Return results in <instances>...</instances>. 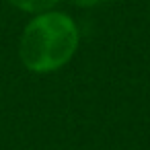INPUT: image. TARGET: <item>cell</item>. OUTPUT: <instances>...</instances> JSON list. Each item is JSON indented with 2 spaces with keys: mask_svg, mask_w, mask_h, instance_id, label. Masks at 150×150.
<instances>
[{
  "mask_svg": "<svg viewBox=\"0 0 150 150\" xmlns=\"http://www.w3.org/2000/svg\"><path fill=\"white\" fill-rule=\"evenodd\" d=\"M76 45L78 29L74 21L62 13H45L27 25L19 56L31 72H52L74 56Z\"/></svg>",
  "mask_w": 150,
  "mask_h": 150,
  "instance_id": "cell-1",
  "label": "cell"
},
{
  "mask_svg": "<svg viewBox=\"0 0 150 150\" xmlns=\"http://www.w3.org/2000/svg\"><path fill=\"white\" fill-rule=\"evenodd\" d=\"M11 4L23 8V11H29V13H39V11H47L52 8L58 0H8Z\"/></svg>",
  "mask_w": 150,
  "mask_h": 150,
  "instance_id": "cell-2",
  "label": "cell"
},
{
  "mask_svg": "<svg viewBox=\"0 0 150 150\" xmlns=\"http://www.w3.org/2000/svg\"><path fill=\"white\" fill-rule=\"evenodd\" d=\"M76 4H80V6H95V4H99L101 0H74Z\"/></svg>",
  "mask_w": 150,
  "mask_h": 150,
  "instance_id": "cell-3",
  "label": "cell"
}]
</instances>
